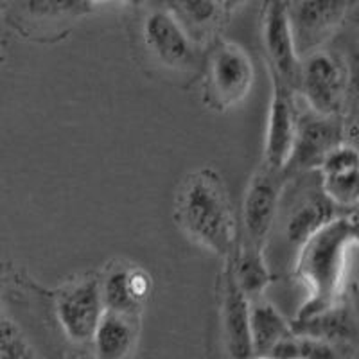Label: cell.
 <instances>
[{
	"label": "cell",
	"mask_w": 359,
	"mask_h": 359,
	"mask_svg": "<svg viewBox=\"0 0 359 359\" xmlns=\"http://www.w3.org/2000/svg\"><path fill=\"white\" fill-rule=\"evenodd\" d=\"M352 226H354V245H359V216L355 212H351Z\"/></svg>",
	"instance_id": "obj_26"
},
{
	"label": "cell",
	"mask_w": 359,
	"mask_h": 359,
	"mask_svg": "<svg viewBox=\"0 0 359 359\" xmlns=\"http://www.w3.org/2000/svg\"><path fill=\"white\" fill-rule=\"evenodd\" d=\"M230 264L236 277L237 284L241 286L246 297L250 300H257L262 297L266 287L271 282V273H269V266L266 262L264 250L252 248V246L241 245L237 250L236 257L232 261H226Z\"/></svg>",
	"instance_id": "obj_16"
},
{
	"label": "cell",
	"mask_w": 359,
	"mask_h": 359,
	"mask_svg": "<svg viewBox=\"0 0 359 359\" xmlns=\"http://www.w3.org/2000/svg\"><path fill=\"white\" fill-rule=\"evenodd\" d=\"M351 20L354 22V25H355V27H358V31H359V2H358V6H355L354 13H352Z\"/></svg>",
	"instance_id": "obj_27"
},
{
	"label": "cell",
	"mask_w": 359,
	"mask_h": 359,
	"mask_svg": "<svg viewBox=\"0 0 359 359\" xmlns=\"http://www.w3.org/2000/svg\"><path fill=\"white\" fill-rule=\"evenodd\" d=\"M322 189L327 198L345 212H352L359 205V169L336 172V175H320Z\"/></svg>",
	"instance_id": "obj_19"
},
{
	"label": "cell",
	"mask_w": 359,
	"mask_h": 359,
	"mask_svg": "<svg viewBox=\"0 0 359 359\" xmlns=\"http://www.w3.org/2000/svg\"><path fill=\"white\" fill-rule=\"evenodd\" d=\"M252 345L253 358H268L284 338L293 334L291 322L282 316L273 304L266 300H252Z\"/></svg>",
	"instance_id": "obj_15"
},
{
	"label": "cell",
	"mask_w": 359,
	"mask_h": 359,
	"mask_svg": "<svg viewBox=\"0 0 359 359\" xmlns=\"http://www.w3.org/2000/svg\"><path fill=\"white\" fill-rule=\"evenodd\" d=\"M135 339L137 331L131 316L104 311L92 336L95 359H128Z\"/></svg>",
	"instance_id": "obj_14"
},
{
	"label": "cell",
	"mask_w": 359,
	"mask_h": 359,
	"mask_svg": "<svg viewBox=\"0 0 359 359\" xmlns=\"http://www.w3.org/2000/svg\"><path fill=\"white\" fill-rule=\"evenodd\" d=\"M56 313L63 331L72 341H92L95 327L104 314L101 282L88 278L67 287L57 298Z\"/></svg>",
	"instance_id": "obj_10"
},
{
	"label": "cell",
	"mask_w": 359,
	"mask_h": 359,
	"mask_svg": "<svg viewBox=\"0 0 359 359\" xmlns=\"http://www.w3.org/2000/svg\"><path fill=\"white\" fill-rule=\"evenodd\" d=\"M86 2L90 4V2H107V0H86Z\"/></svg>",
	"instance_id": "obj_28"
},
{
	"label": "cell",
	"mask_w": 359,
	"mask_h": 359,
	"mask_svg": "<svg viewBox=\"0 0 359 359\" xmlns=\"http://www.w3.org/2000/svg\"><path fill=\"white\" fill-rule=\"evenodd\" d=\"M252 300L237 284L233 271L226 262L221 300V318H223V338L226 351L232 359H252Z\"/></svg>",
	"instance_id": "obj_11"
},
{
	"label": "cell",
	"mask_w": 359,
	"mask_h": 359,
	"mask_svg": "<svg viewBox=\"0 0 359 359\" xmlns=\"http://www.w3.org/2000/svg\"><path fill=\"white\" fill-rule=\"evenodd\" d=\"M352 212H355V214H358V216H359V205L354 208V210H352Z\"/></svg>",
	"instance_id": "obj_29"
},
{
	"label": "cell",
	"mask_w": 359,
	"mask_h": 359,
	"mask_svg": "<svg viewBox=\"0 0 359 359\" xmlns=\"http://www.w3.org/2000/svg\"><path fill=\"white\" fill-rule=\"evenodd\" d=\"M271 359H339L338 347L304 334H290L268 355Z\"/></svg>",
	"instance_id": "obj_18"
},
{
	"label": "cell",
	"mask_w": 359,
	"mask_h": 359,
	"mask_svg": "<svg viewBox=\"0 0 359 359\" xmlns=\"http://www.w3.org/2000/svg\"><path fill=\"white\" fill-rule=\"evenodd\" d=\"M142 36L149 53L172 69H185L192 63L194 49L187 33L171 13L156 9L146 17Z\"/></svg>",
	"instance_id": "obj_12"
},
{
	"label": "cell",
	"mask_w": 359,
	"mask_h": 359,
	"mask_svg": "<svg viewBox=\"0 0 359 359\" xmlns=\"http://www.w3.org/2000/svg\"><path fill=\"white\" fill-rule=\"evenodd\" d=\"M176 221L198 245L232 261L239 250L237 221L219 172L205 168L184 180L176 196Z\"/></svg>",
	"instance_id": "obj_1"
},
{
	"label": "cell",
	"mask_w": 359,
	"mask_h": 359,
	"mask_svg": "<svg viewBox=\"0 0 359 359\" xmlns=\"http://www.w3.org/2000/svg\"><path fill=\"white\" fill-rule=\"evenodd\" d=\"M262 43L268 57L269 74L297 92L300 78V56L294 47L287 0H266L262 9Z\"/></svg>",
	"instance_id": "obj_7"
},
{
	"label": "cell",
	"mask_w": 359,
	"mask_h": 359,
	"mask_svg": "<svg viewBox=\"0 0 359 359\" xmlns=\"http://www.w3.org/2000/svg\"><path fill=\"white\" fill-rule=\"evenodd\" d=\"M86 0H25V9L38 20H57V18L81 15L86 11Z\"/></svg>",
	"instance_id": "obj_20"
},
{
	"label": "cell",
	"mask_w": 359,
	"mask_h": 359,
	"mask_svg": "<svg viewBox=\"0 0 359 359\" xmlns=\"http://www.w3.org/2000/svg\"><path fill=\"white\" fill-rule=\"evenodd\" d=\"M245 2L246 0H223V9L224 11L232 13V11H236V9L241 8Z\"/></svg>",
	"instance_id": "obj_25"
},
{
	"label": "cell",
	"mask_w": 359,
	"mask_h": 359,
	"mask_svg": "<svg viewBox=\"0 0 359 359\" xmlns=\"http://www.w3.org/2000/svg\"><path fill=\"white\" fill-rule=\"evenodd\" d=\"M101 293L104 311L126 314L131 318L139 313L142 304L131 290V269L126 268H117L108 273L107 278L101 282Z\"/></svg>",
	"instance_id": "obj_17"
},
{
	"label": "cell",
	"mask_w": 359,
	"mask_h": 359,
	"mask_svg": "<svg viewBox=\"0 0 359 359\" xmlns=\"http://www.w3.org/2000/svg\"><path fill=\"white\" fill-rule=\"evenodd\" d=\"M180 13L196 27H207L219 15L221 0H175Z\"/></svg>",
	"instance_id": "obj_22"
},
{
	"label": "cell",
	"mask_w": 359,
	"mask_h": 359,
	"mask_svg": "<svg viewBox=\"0 0 359 359\" xmlns=\"http://www.w3.org/2000/svg\"><path fill=\"white\" fill-rule=\"evenodd\" d=\"M252 60L233 43H221L212 54L208 70V90L216 104L233 107L250 94L253 85Z\"/></svg>",
	"instance_id": "obj_9"
},
{
	"label": "cell",
	"mask_w": 359,
	"mask_h": 359,
	"mask_svg": "<svg viewBox=\"0 0 359 359\" xmlns=\"http://www.w3.org/2000/svg\"><path fill=\"white\" fill-rule=\"evenodd\" d=\"M359 0H293L290 4L291 29L300 60L325 45L352 17Z\"/></svg>",
	"instance_id": "obj_5"
},
{
	"label": "cell",
	"mask_w": 359,
	"mask_h": 359,
	"mask_svg": "<svg viewBox=\"0 0 359 359\" xmlns=\"http://www.w3.org/2000/svg\"><path fill=\"white\" fill-rule=\"evenodd\" d=\"M343 144L359 153V110L343 117Z\"/></svg>",
	"instance_id": "obj_24"
},
{
	"label": "cell",
	"mask_w": 359,
	"mask_h": 359,
	"mask_svg": "<svg viewBox=\"0 0 359 359\" xmlns=\"http://www.w3.org/2000/svg\"><path fill=\"white\" fill-rule=\"evenodd\" d=\"M354 245L351 212L336 217L307 239L294 259V273L307 290L294 322L331 307L341 298L348 248Z\"/></svg>",
	"instance_id": "obj_2"
},
{
	"label": "cell",
	"mask_w": 359,
	"mask_h": 359,
	"mask_svg": "<svg viewBox=\"0 0 359 359\" xmlns=\"http://www.w3.org/2000/svg\"><path fill=\"white\" fill-rule=\"evenodd\" d=\"M0 359H36L20 329L4 318H0Z\"/></svg>",
	"instance_id": "obj_21"
},
{
	"label": "cell",
	"mask_w": 359,
	"mask_h": 359,
	"mask_svg": "<svg viewBox=\"0 0 359 359\" xmlns=\"http://www.w3.org/2000/svg\"><path fill=\"white\" fill-rule=\"evenodd\" d=\"M341 144L343 117H323L314 114L297 95V131L293 151L282 176L287 180L304 172L318 171L325 156Z\"/></svg>",
	"instance_id": "obj_4"
},
{
	"label": "cell",
	"mask_w": 359,
	"mask_h": 359,
	"mask_svg": "<svg viewBox=\"0 0 359 359\" xmlns=\"http://www.w3.org/2000/svg\"><path fill=\"white\" fill-rule=\"evenodd\" d=\"M291 329L294 334L311 336L332 345L354 341L358 336V318L348 302L339 298L331 307L320 311L318 314L306 320H291Z\"/></svg>",
	"instance_id": "obj_13"
},
{
	"label": "cell",
	"mask_w": 359,
	"mask_h": 359,
	"mask_svg": "<svg viewBox=\"0 0 359 359\" xmlns=\"http://www.w3.org/2000/svg\"><path fill=\"white\" fill-rule=\"evenodd\" d=\"M297 95L314 114L323 117H345L347 70L341 56L322 49L302 57Z\"/></svg>",
	"instance_id": "obj_3"
},
{
	"label": "cell",
	"mask_w": 359,
	"mask_h": 359,
	"mask_svg": "<svg viewBox=\"0 0 359 359\" xmlns=\"http://www.w3.org/2000/svg\"><path fill=\"white\" fill-rule=\"evenodd\" d=\"M252 359H271V358H252Z\"/></svg>",
	"instance_id": "obj_30"
},
{
	"label": "cell",
	"mask_w": 359,
	"mask_h": 359,
	"mask_svg": "<svg viewBox=\"0 0 359 359\" xmlns=\"http://www.w3.org/2000/svg\"><path fill=\"white\" fill-rule=\"evenodd\" d=\"M284 184L286 178L282 172L268 168L266 163L252 176L243 201V245L257 250L266 248L273 232Z\"/></svg>",
	"instance_id": "obj_6"
},
{
	"label": "cell",
	"mask_w": 359,
	"mask_h": 359,
	"mask_svg": "<svg viewBox=\"0 0 359 359\" xmlns=\"http://www.w3.org/2000/svg\"><path fill=\"white\" fill-rule=\"evenodd\" d=\"M2 4H4V0H0V8H2Z\"/></svg>",
	"instance_id": "obj_31"
},
{
	"label": "cell",
	"mask_w": 359,
	"mask_h": 359,
	"mask_svg": "<svg viewBox=\"0 0 359 359\" xmlns=\"http://www.w3.org/2000/svg\"><path fill=\"white\" fill-rule=\"evenodd\" d=\"M271 76V102H269L268 124H266L264 163L275 171H284L293 151L297 131V92Z\"/></svg>",
	"instance_id": "obj_8"
},
{
	"label": "cell",
	"mask_w": 359,
	"mask_h": 359,
	"mask_svg": "<svg viewBox=\"0 0 359 359\" xmlns=\"http://www.w3.org/2000/svg\"><path fill=\"white\" fill-rule=\"evenodd\" d=\"M347 70V114L359 110V41L351 45L345 54H339Z\"/></svg>",
	"instance_id": "obj_23"
}]
</instances>
